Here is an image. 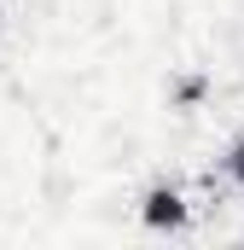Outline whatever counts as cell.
<instances>
[{
  "instance_id": "1",
  "label": "cell",
  "mask_w": 244,
  "mask_h": 250,
  "mask_svg": "<svg viewBox=\"0 0 244 250\" xmlns=\"http://www.w3.org/2000/svg\"><path fill=\"white\" fill-rule=\"evenodd\" d=\"M140 221H145L151 233H186L192 204H186V192H181V187L157 181V187H145V198H140Z\"/></svg>"
},
{
  "instance_id": "2",
  "label": "cell",
  "mask_w": 244,
  "mask_h": 250,
  "mask_svg": "<svg viewBox=\"0 0 244 250\" xmlns=\"http://www.w3.org/2000/svg\"><path fill=\"white\" fill-rule=\"evenodd\" d=\"M203 93H209V82H203V76H186L181 87H175V105H198Z\"/></svg>"
},
{
  "instance_id": "3",
  "label": "cell",
  "mask_w": 244,
  "mask_h": 250,
  "mask_svg": "<svg viewBox=\"0 0 244 250\" xmlns=\"http://www.w3.org/2000/svg\"><path fill=\"white\" fill-rule=\"evenodd\" d=\"M227 175H233V187L244 192V140H233V151H227Z\"/></svg>"
}]
</instances>
